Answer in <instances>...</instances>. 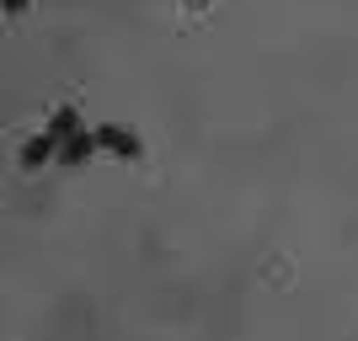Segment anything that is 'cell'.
I'll return each mask as SVG.
<instances>
[{
  "label": "cell",
  "instance_id": "obj_2",
  "mask_svg": "<svg viewBox=\"0 0 358 341\" xmlns=\"http://www.w3.org/2000/svg\"><path fill=\"white\" fill-rule=\"evenodd\" d=\"M91 155H96V134H86V128H75V134H70V139L59 144L54 165H59V171H80V165H86Z\"/></svg>",
  "mask_w": 358,
  "mask_h": 341
},
{
  "label": "cell",
  "instance_id": "obj_5",
  "mask_svg": "<svg viewBox=\"0 0 358 341\" xmlns=\"http://www.w3.org/2000/svg\"><path fill=\"white\" fill-rule=\"evenodd\" d=\"M0 6H6L11 16H16V11H27V0H0Z\"/></svg>",
  "mask_w": 358,
  "mask_h": 341
},
{
  "label": "cell",
  "instance_id": "obj_1",
  "mask_svg": "<svg viewBox=\"0 0 358 341\" xmlns=\"http://www.w3.org/2000/svg\"><path fill=\"white\" fill-rule=\"evenodd\" d=\"M96 149L118 155V160H139V155H145L139 134H134V128H123V123H102V128H96Z\"/></svg>",
  "mask_w": 358,
  "mask_h": 341
},
{
  "label": "cell",
  "instance_id": "obj_4",
  "mask_svg": "<svg viewBox=\"0 0 358 341\" xmlns=\"http://www.w3.org/2000/svg\"><path fill=\"white\" fill-rule=\"evenodd\" d=\"M75 128H80V112H75V107L64 102L59 112H54V118H48V134H54V139H59V144H64V139H70Z\"/></svg>",
  "mask_w": 358,
  "mask_h": 341
},
{
  "label": "cell",
  "instance_id": "obj_3",
  "mask_svg": "<svg viewBox=\"0 0 358 341\" xmlns=\"http://www.w3.org/2000/svg\"><path fill=\"white\" fill-rule=\"evenodd\" d=\"M54 155H59V139L48 134H38V139H27V144H22V171H43L48 160H54Z\"/></svg>",
  "mask_w": 358,
  "mask_h": 341
}]
</instances>
